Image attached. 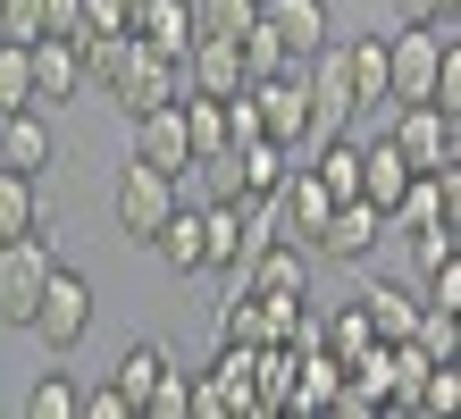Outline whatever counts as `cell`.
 <instances>
[{
  "label": "cell",
  "mask_w": 461,
  "mask_h": 419,
  "mask_svg": "<svg viewBox=\"0 0 461 419\" xmlns=\"http://www.w3.org/2000/svg\"><path fill=\"white\" fill-rule=\"evenodd\" d=\"M25 335H42V352H76L93 335V277H76L50 260L42 294H34V319H25Z\"/></svg>",
  "instance_id": "cell-1"
},
{
  "label": "cell",
  "mask_w": 461,
  "mask_h": 419,
  "mask_svg": "<svg viewBox=\"0 0 461 419\" xmlns=\"http://www.w3.org/2000/svg\"><path fill=\"white\" fill-rule=\"evenodd\" d=\"M50 227H25V235H0V327H25L34 319V294L50 277Z\"/></svg>",
  "instance_id": "cell-2"
},
{
  "label": "cell",
  "mask_w": 461,
  "mask_h": 419,
  "mask_svg": "<svg viewBox=\"0 0 461 419\" xmlns=\"http://www.w3.org/2000/svg\"><path fill=\"white\" fill-rule=\"evenodd\" d=\"M377 235H386V210H369L361 193H344V202L319 218V235H311L303 251H311V260H336V269H369Z\"/></svg>",
  "instance_id": "cell-3"
},
{
  "label": "cell",
  "mask_w": 461,
  "mask_h": 419,
  "mask_svg": "<svg viewBox=\"0 0 461 419\" xmlns=\"http://www.w3.org/2000/svg\"><path fill=\"white\" fill-rule=\"evenodd\" d=\"M445 42H453V17L445 25H402V34H386V101H428Z\"/></svg>",
  "instance_id": "cell-4"
},
{
  "label": "cell",
  "mask_w": 461,
  "mask_h": 419,
  "mask_svg": "<svg viewBox=\"0 0 461 419\" xmlns=\"http://www.w3.org/2000/svg\"><path fill=\"white\" fill-rule=\"evenodd\" d=\"M110 210H118V227L134 243H151V227L176 210V177L168 168H143V159H126L118 177H110Z\"/></svg>",
  "instance_id": "cell-5"
},
{
  "label": "cell",
  "mask_w": 461,
  "mask_h": 419,
  "mask_svg": "<svg viewBox=\"0 0 461 419\" xmlns=\"http://www.w3.org/2000/svg\"><path fill=\"white\" fill-rule=\"evenodd\" d=\"M386 134H394V151L411 159V168H445V159H461V118H445L437 101H394Z\"/></svg>",
  "instance_id": "cell-6"
},
{
  "label": "cell",
  "mask_w": 461,
  "mask_h": 419,
  "mask_svg": "<svg viewBox=\"0 0 461 419\" xmlns=\"http://www.w3.org/2000/svg\"><path fill=\"white\" fill-rule=\"evenodd\" d=\"M25 76H34V109H59V101H76L93 84L76 34H34V42H25Z\"/></svg>",
  "instance_id": "cell-7"
},
{
  "label": "cell",
  "mask_w": 461,
  "mask_h": 419,
  "mask_svg": "<svg viewBox=\"0 0 461 419\" xmlns=\"http://www.w3.org/2000/svg\"><path fill=\"white\" fill-rule=\"evenodd\" d=\"M252 101H260V134H277L285 151L311 143V93H303V76H294V68L252 76Z\"/></svg>",
  "instance_id": "cell-8"
},
{
  "label": "cell",
  "mask_w": 461,
  "mask_h": 419,
  "mask_svg": "<svg viewBox=\"0 0 461 419\" xmlns=\"http://www.w3.org/2000/svg\"><path fill=\"white\" fill-rule=\"evenodd\" d=\"M176 76L194 84V93H210V101H227V93H243V84H252V68H243L235 34H194V50H185Z\"/></svg>",
  "instance_id": "cell-9"
},
{
  "label": "cell",
  "mask_w": 461,
  "mask_h": 419,
  "mask_svg": "<svg viewBox=\"0 0 461 419\" xmlns=\"http://www.w3.org/2000/svg\"><path fill=\"white\" fill-rule=\"evenodd\" d=\"M126 126H134V159H143V168H168V177L185 185V168H194V143H185L176 101H159V109H143V118H126Z\"/></svg>",
  "instance_id": "cell-10"
},
{
  "label": "cell",
  "mask_w": 461,
  "mask_h": 419,
  "mask_svg": "<svg viewBox=\"0 0 461 419\" xmlns=\"http://www.w3.org/2000/svg\"><path fill=\"white\" fill-rule=\"evenodd\" d=\"M260 25H268V34L285 42V59H311V50L336 34L328 0H260Z\"/></svg>",
  "instance_id": "cell-11"
},
{
  "label": "cell",
  "mask_w": 461,
  "mask_h": 419,
  "mask_svg": "<svg viewBox=\"0 0 461 419\" xmlns=\"http://www.w3.org/2000/svg\"><path fill=\"white\" fill-rule=\"evenodd\" d=\"M402 185H411V159L394 151L386 126H369V134H361V202H369V210H394Z\"/></svg>",
  "instance_id": "cell-12"
},
{
  "label": "cell",
  "mask_w": 461,
  "mask_h": 419,
  "mask_svg": "<svg viewBox=\"0 0 461 419\" xmlns=\"http://www.w3.org/2000/svg\"><path fill=\"white\" fill-rule=\"evenodd\" d=\"M126 34L185 68V50H194V0H134V25H126Z\"/></svg>",
  "instance_id": "cell-13"
},
{
  "label": "cell",
  "mask_w": 461,
  "mask_h": 419,
  "mask_svg": "<svg viewBox=\"0 0 461 419\" xmlns=\"http://www.w3.org/2000/svg\"><path fill=\"white\" fill-rule=\"evenodd\" d=\"M277 210H285V235H294V243H311V235H319V218L336 210V193L319 185V168H311V159H294V168H285V185H277Z\"/></svg>",
  "instance_id": "cell-14"
},
{
  "label": "cell",
  "mask_w": 461,
  "mask_h": 419,
  "mask_svg": "<svg viewBox=\"0 0 461 419\" xmlns=\"http://www.w3.org/2000/svg\"><path fill=\"white\" fill-rule=\"evenodd\" d=\"M0 168H17V177H42V168H50V126H42L34 101L0 109Z\"/></svg>",
  "instance_id": "cell-15"
},
{
  "label": "cell",
  "mask_w": 461,
  "mask_h": 419,
  "mask_svg": "<svg viewBox=\"0 0 461 419\" xmlns=\"http://www.w3.org/2000/svg\"><path fill=\"white\" fill-rule=\"evenodd\" d=\"M227 159H235V193H252V202H277V185L294 168V151L277 143V134H252V143H235Z\"/></svg>",
  "instance_id": "cell-16"
},
{
  "label": "cell",
  "mask_w": 461,
  "mask_h": 419,
  "mask_svg": "<svg viewBox=\"0 0 461 419\" xmlns=\"http://www.w3.org/2000/svg\"><path fill=\"white\" fill-rule=\"evenodd\" d=\"M369 311V327H377V344H402V335H411V319H420V294L411 286H394V277H369L361 294H352Z\"/></svg>",
  "instance_id": "cell-17"
},
{
  "label": "cell",
  "mask_w": 461,
  "mask_h": 419,
  "mask_svg": "<svg viewBox=\"0 0 461 419\" xmlns=\"http://www.w3.org/2000/svg\"><path fill=\"white\" fill-rule=\"evenodd\" d=\"M336 386H344V360L328 344H303V352H294V395H285V411H328Z\"/></svg>",
  "instance_id": "cell-18"
},
{
  "label": "cell",
  "mask_w": 461,
  "mask_h": 419,
  "mask_svg": "<svg viewBox=\"0 0 461 419\" xmlns=\"http://www.w3.org/2000/svg\"><path fill=\"white\" fill-rule=\"evenodd\" d=\"M151 251H159L176 277H210V269H202V210H185V202H176V210L151 227Z\"/></svg>",
  "instance_id": "cell-19"
},
{
  "label": "cell",
  "mask_w": 461,
  "mask_h": 419,
  "mask_svg": "<svg viewBox=\"0 0 461 419\" xmlns=\"http://www.w3.org/2000/svg\"><path fill=\"white\" fill-rule=\"evenodd\" d=\"M344 76H352V118L386 101V42L377 34H344Z\"/></svg>",
  "instance_id": "cell-20"
},
{
  "label": "cell",
  "mask_w": 461,
  "mask_h": 419,
  "mask_svg": "<svg viewBox=\"0 0 461 419\" xmlns=\"http://www.w3.org/2000/svg\"><path fill=\"white\" fill-rule=\"evenodd\" d=\"M25 227H50L42 177H17V168H0V235H25Z\"/></svg>",
  "instance_id": "cell-21"
},
{
  "label": "cell",
  "mask_w": 461,
  "mask_h": 419,
  "mask_svg": "<svg viewBox=\"0 0 461 419\" xmlns=\"http://www.w3.org/2000/svg\"><path fill=\"white\" fill-rule=\"evenodd\" d=\"M319 344H328L336 360H361V352L377 344V327H369V311H361V302H336V311L319 319Z\"/></svg>",
  "instance_id": "cell-22"
},
{
  "label": "cell",
  "mask_w": 461,
  "mask_h": 419,
  "mask_svg": "<svg viewBox=\"0 0 461 419\" xmlns=\"http://www.w3.org/2000/svg\"><path fill=\"white\" fill-rule=\"evenodd\" d=\"M176 118H185V143H194V159H210V151H227V101H210V93H194V101H176Z\"/></svg>",
  "instance_id": "cell-23"
},
{
  "label": "cell",
  "mask_w": 461,
  "mask_h": 419,
  "mask_svg": "<svg viewBox=\"0 0 461 419\" xmlns=\"http://www.w3.org/2000/svg\"><path fill=\"white\" fill-rule=\"evenodd\" d=\"M168 360H176L168 344H134V352L118 360V369H110V386H118V395H126L134 411H143V395H151V378H159V369H168Z\"/></svg>",
  "instance_id": "cell-24"
},
{
  "label": "cell",
  "mask_w": 461,
  "mask_h": 419,
  "mask_svg": "<svg viewBox=\"0 0 461 419\" xmlns=\"http://www.w3.org/2000/svg\"><path fill=\"white\" fill-rule=\"evenodd\" d=\"M210 386H219L227 419H235V411H252V344H219V369H210Z\"/></svg>",
  "instance_id": "cell-25"
},
{
  "label": "cell",
  "mask_w": 461,
  "mask_h": 419,
  "mask_svg": "<svg viewBox=\"0 0 461 419\" xmlns=\"http://www.w3.org/2000/svg\"><path fill=\"white\" fill-rule=\"evenodd\" d=\"M76 403H85V395H76L59 369H42V378H34V395H25V419H76Z\"/></svg>",
  "instance_id": "cell-26"
},
{
  "label": "cell",
  "mask_w": 461,
  "mask_h": 419,
  "mask_svg": "<svg viewBox=\"0 0 461 419\" xmlns=\"http://www.w3.org/2000/svg\"><path fill=\"white\" fill-rule=\"evenodd\" d=\"M260 17V0H194V34H243Z\"/></svg>",
  "instance_id": "cell-27"
},
{
  "label": "cell",
  "mask_w": 461,
  "mask_h": 419,
  "mask_svg": "<svg viewBox=\"0 0 461 419\" xmlns=\"http://www.w3.org/2000/svg\"><path fill=\"white\" fill-rule=\"evenodd\" d=\"M235 50H243V68H252V76H277V68H294V59H285V42L268 34L260 17H252V25H243V34H235Z\"/></svg>",
  "instance_id": "cell-28"
},
{
  "label": "cell",
  "mask_w": 461,
  "mask_h": 419,
  "mask_svg": "<svg viewBox=\"0 0 461 419\" xmlns=\"http://www.w3.org/2000/svg\"><path fill=\"white\" fill-rule=\"evenodd\" d=\"M185 395H194V378L168 360V369L151 378V395H143V419H185Z\"/></svg>",
  "instance_id": "cell-29"
},
{
  "label": "cell",
  "mask_w": 461,
  "mask_h": 419,
  "mask_svg": "<svg viewBox=\"0 0 461 419\" xmlns=\"http://www.w3.org/2000/svg\"><path fill=\"white\" fill-rule=\"evenodd\" d=\"M445 260H461V227H411V269L428 277V269H445Z\"/></svg>",
  "instance_id": "cell-30"
},
{
  "label": "cell",
  "mask_w": 461,
  "mask_h": 419,
  "mask_svg": "<svg viewBox=\"0 0 461 419\" xmlns=\"http://www.w3.org/2000/svg\"><path fill=\"white\" fill-rule=\"evenodd\" d=\"M34 101V76H25V42L0 34V109H25Z\"/></svg>",
  "instance_id": "cell-31"
},
{
  "label": "cell",
  "mask_w": 461,
  "mask_h": 419,
  "mask_svg": "<svg viewBox=\"0 0 461 419\" xmlns=\"http://www.w3.org/2000/svg\"><path fill=\"white\" fill-rule=\"evenodd\" d=\"M0 34H9V42H34L42 34V0H0Z\"/></svg>",
  "instance_id": "cell-32"
},
{
  "label": "cell",
  "mask_w": 461,
  "mask_h": 419,
  "mask_svg": "<svg viewBox=\"0 0 461 419\" xmlns=\"http://www.w3.org/2000/svg\"><path fill=\"white\" fill-rule=\"evenodd\" d=\"M76 411H93V419H134V403L118 395V386H93V395L76 403Z\"/></svg>",
  "instance_id": "cell-33"
},
{
  "label": "cell",
  "mask_w": 461,
  "mask_h": 419,
  "mask_svg": "<svg viewBox=\"0 0 461 419\" xmlns=\"http://www.w3.org/2000/svg\"><path fill=\"white\" fill-rule=\"evenodd\" d=\"M394 9H402V25H445L453 0H394Z\"/></svg>",
  "instance_id": "cell-34"
},
{
  "label": "cell",
  "mask_w": 461,
  "mask_h": 419,
  "mask_svg": "<svg viewBox=\"0 0 461 419\" xmlns=\"http://www.w3.org/2000/svg\"><path fill=\"white\" fill-rule=\"evenodd\" d=\"M42 34H76V0H42Z\"/></svg>",
  "instance_id": "cell-35"
}]
</instances>
